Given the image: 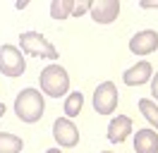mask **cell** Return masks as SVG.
<instances>
[{
	"mask_svg": "<svg viewBox=\"0 0 158 153\" xmlns=\"http://www.w3.org/2000/svg\"><path fill=\"white\" fill-rule=\"evenodd\" d=\"M46 113V96L39 89H22L17 98H15V115L22 122L34 124L39 122Z\"/></svg>",
	"mask_w": 158,
	"mask_h": 153,
	"instance_id": "6da1fadb",
	"label": "cell"
},
{
	"mask_svg": "<svg viewBox=\"0 0 158 153\" xmlns=\"http://www.w3.org/2000/svg\"><path fill=\"white\" fill-rule=\"evenodd\" d=\"M39 84H41V93L43 96L60 98V96H67V91H69V74H67V69L62 65L50 62L48 67L41 69Z\"/></svg>",
	"mask_w": 158,
	"mask_h": 153,
	"instance_id": "7a4b0ae2",
	"label": "cell"
},
{
	"mask_svg": "<svg viewBox=\"0 0 158 153\" xmlns=\"http://www.w3.org/2000/svg\"><path fill=\"white\" fill-rule=\"evenodd\" d=\"M19 50L29 57H46V60H58V50L48 38L39 31H22L19 34Z\"/></svg>",
	"mask_w": 158,
	"mask_h": 153,
	"instance_id": "3957f363",
	"label": "cell"
},
{
	"mask_svg": "<svg viewBox=\"0 0 158 153\" xmlns=\"http://www.w3.org/2000/svg\"><path fill=\"white\" fill-rule=\"evenodd\" d=\"M27 72V57L22 53L17 46H12V43H5V46H0V74L2 76H22Z\"/></svg>",
	"mask_w": 158,
	"mask_h": 153,
	"instance_id": "277c9868",
	"label": "cell"
},
{
	"mask_svg": "<svg viewBox=\"0 0 158 153\" xmlns=\"http://www.w3.org/2000/svg\"><path fill=\"white\" fill-rule=\"evenodd\" d=\"M118 101H120V91L113 81H103L96 86L94 91V110L98 115H113L118 110Z\"/></svg>",
	"mask_w": 158,
	"mask_h": 153,
	"instance_id": "5b68a950",
	"label": "cell"
},
{
	"mask_svg": "<svg viewBox=\"0 0 158 153\" xmlns=\"http://www.w3.org/2000/svg\"><path fill=\"white\" fill-rule=\"evenodd\" d=\"M53 139L58 141L60 148H74L79 143V129L77 124L67 117H58L53 122Z\"/></svg>",
	"mask_w": 158,
	"mask_h": 153,
	"instance_id": "8992f818",
	"label": "cell"
},
{
	"mask_svg": "<svg viewBox=\"0 0 158 153\" xmlns=\"http://www.w3.org/2000/svg\"><path fill=\"white\" fill-rule=\"evenodd\" d=\"M129 50L137 57H146L151 53H156L158 50V31H153V29L137 31L134 36L129 38Z\"/></svg>",
	"mask_w": 158,
	"mask_h": 153,
	"instance_id": "52a82bcc",
	"label": "cell"
},
{
	"mask_svg": "<svg viewBox=\"0 0 158 153\" xmlns=\"http://www.w3.org/2000/svg\"><path fill=\"white\" fill-rule=\"evenodd\" d=\"M89 14L96 24H113L120 14V0H94Z\"/></svg>",
	"mask_w": 158,
	"mask_h": 153,
	"instance_id": "ba28073f",
	"label": "cell"
},
{
	"mask_svg": "<svg viewBox=\"0 0 158 153\" xmlns=\"http://www.w3.org/2000/svg\"><path fill=\"white\" fill-rule=\"evenodd\" d=\"M151 76H153V67L148 60H139L137 65H132L129 69H125V74H122V81L127 86H144L151 81Z\"/></svg>",
	"mask_w": 158,
	"mask_h": 153,
	"instance_id": "9c48e42d",
	"label": "cell"
},
{
	"mask_svg": "<svg viewBox=\"0 0 158 153\" xmlns=\"http://www.w3.org/2000/svg\"><path fill=\"white\" fill-rule=\"evenodd\" d=\"M132 134V117L127 115H118L108 122V141L110 143H122L127 141V136Z\"/></svg>",
	"mask_w": 158,
	"mask_h": 153,
	"instance_id": "30bf717a",
	"label": "cell"
},
{
	"mask_svg": "<svg viewBox=\"0 0 158 153\" xmlns=\"http://www.w3.org/2000/svg\"><path fill=\"white\" fill-rule=\"evenodd\" d=\"M134 151L137 153H158V134L151 127L137 129L134 134Z\"/></svg>",
	"mask_w": 158,
	"mask_h": 153,
	"instance_id": "8fae6325",
	"label": "cell"
},
{
	"mask_svg": "<svg viewBox=\"0 0 158 153\" xmlns=\"http://www.w3.org/2000/svg\"><path fill=\"white\" fill-rule=\"evenodd\" d=\"M62 108H65V117H67V120L77 117V115L81 113V108H84V93H81V91H72V93H67Z\"/></svg>",
	"mask_w": 158,
	"mask_h": 153,
	"instance_id": "7c38bea8",
	"label": "cell"
},
{
	"mask_svg": "<svg viewBox=\"0 0 158 153\" xmlns=\"http://www.w3.org/2000/svg\"><path fill=\"white\" fill-rule=\"evenodd\" d=\"M22 148H24V141L17 134L0 132V153H22Z\"/></svg>",
	"mask_w": 158,
	"mask_h": 153,
	"instance_id": "4fadbf2b",
	"label": "cell"
},
{
	"mask_svg": "<svg viewBox=\"0 0 158 153\" xmlns=\"http://www.w3.org/2000/svg\"><path fill=\"white\" fill-rule=\"evenodd\" d=\"M72 10H74V0H53L50 2V17L62 22V19L72 17Z\"/></svg>",
	"mask_w": 158,
	"mask_h": 153,
	"instance_id": "5bb4252c",
	"label": "cell"
},
{
	"mask_svg": "<svg viewBox=\"0 0 158 153\" xmlns=\"http://www.w3.org/2000/svg\"><path fill=\"white\" fill-rule=\"evenodd\" d=\"M139 113L146 117V122L153 127V129H158V105L151 101V98H141L139 101Z\"/></svg>",
	"mask_w": 158,
	"mask_h": 153,
	"instance_id": "9a60e30c",
	"label": "cell"
},
{
	"mask_svg": "<svg viewBox=\"0 0 158 153\" xmlns=\"http://www.w3.org/2000/svg\"><path fill=\"white\" fill-rule=\"evenodd\" d=\"M91 5H94V0H74V10H72V17H81V14L91 12Z\"/></svg>",
	"mask_w": 158,
	"mask_h": 153,
	"instance_id": "2e32d148",
	"label": "cell"
},
{
	"mask_svg": "<svg viewBox=\"0 0 158 153\" xmlns=\"http://www.w3.org/2000/svg\"><path fill=\"white\" fill-rule=\"evenodd\" d=\"M151 96H153V103H158V72L151 76Z\"/></svg>",
	"mask_w": 158,
	"mask_h": 153,
	"instance_id": "e0dca14e",
	"label": "cell"
},
{
	"mask_svg": "<svg viewBox=\"0 0 158 153\" xmlns=\"http://www.w3.org/2000/svg\"><path fill=\"white\" fill-rule=\"evenodd\" d=\"M139 7L141 10H158V0H141Z\"/></svg>",
	"mask_w": 158,
	"mask_h": 153,
	"instance_id": "ac0fdd59",
	"label": "cell"
},
{
	"mask_svg": "<svg viewBox=\"0 0 158 153\" xmlns=\"http://www.w3.org/2000/svg\"><path fill=\"white\" fill-rule=\"evenodd\" d=\"M15 7H17V10H24V7H27V0H19V2L15 5Z\"/></svg>",
	"mask_w": 158,
	"mask_h": 153,
	"instance_id": "d6986e66",
	"label": "cell"
},
{
	"mask_svg": "<svg viewBox=\"0 0 158 153\" xmlns=\"http://www.w3.org/2000/svg\"><path fill=\"white\" fill-rule=\"evenodd\" d=\"M5 110H7V108H5V103H0V117L5 115Z\"/></svg>",
	"mask_w": 158,
	"mask_h": 153,
	"instance_id": "ffe728a7",
	"label": "cell"
},
{
	"mask_svg": "<svg viewBox=\"0 0 158 153\" xmlns=\"http://www.w3.org/2000/svg\"><path fill=\"white\" fill-rule=\"evenodd\" d=\"M46 153H62V151H60V148H48Z\"/></svg>",
	"mask_w": 158,
	"mask_h": 153,
	"instance_id": "44dd1931",
	"label": "cell"
},
{
	"mask_svg": "<svg viewBox=\"0 0 158 153\" xmlns=\"http://www.w3.org/2000/svg\"><path fill=\"white\" fill-rule=\"evenodd\" d=\"M101 153H113V151H101Z\"/></svg>",
	"mask_w": 158,
	"mask_h": 153,
	"instance_id": "7402d4cb",
	"label": "cell"
}]
</instances>
